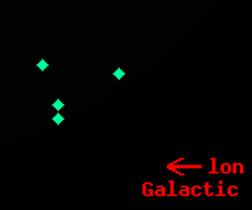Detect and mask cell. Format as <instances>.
Masks as SVG:
<instances>
[{
	"mask_svg": "<svg viewBox=\"0 0 252 210\" xmlns=\"http://www.w3.org/2000/svg\"><path fill=\"white\" fill-rule=\"evenodd\" d=\"M37 68H39L40 71H45V70L49 68V63H47L45 59H40L39 63H37Z\"/></svg>",
	"mask_w": 252,
	"mask_h": 210,
	"instance_id": "6da1fadb",
	"label": "cell"
},
{
	"mask_svg": "<svg viewBox=\"0 0 252 210\" xmlns=\"http://www.w3.org/2000/svg\"><path fill=\"white\" fill-rule=\"evenodd\" d=\"M52 108H54V110H56V111H61V110H63V108H64V103H63V101H61V99H56V101H54V103H52Z\"/></svg>",
	"mask_w": 252,
	"mask_h": 210,
	"instance_id": "7a4b0ae2",
	"label": "cell"
},
{
	"mask_svg": "<svg viewBox=\"0 0 252 210\" xmlns=\"http://www.w3.org/2000/svg\"><path fill=\"white\" fill-rule=\"evenodd\" d=\"M113 76H115L116 80H122V78L125 76V71H124L122 68H116L115 71H113Z\"/></svg>",
	"mask_w": 252,
	"mask_h": 210,
	"instance_id": "3957f363",
	"label": "cell"
},
{
	"mask_svg": "<svg viewBox=\"0 0 252 210\" xmlns=\"http://www.w3.org/2000/svg\"><path fill=\"white\" fill-rule=\"evenodd\" d=\"M52 122H54L56 125H58V123H63V122H64V116H63L61 113H56L54 115V118H52Z\"/></svg>",
	"mask_w": 252,
	"mask_h": 210,
	"instance_id": "277c9868",
	"label": "cell"
}]
</instances>
